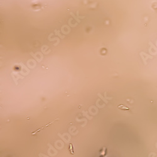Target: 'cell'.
Listing matches in <instances>:
<instances>
[{
	"instance_id": "6da1fadb",
	"label": "cell",
	"mask_w": 157,
	"mask_h": 157,
	"mask_svg": "<svg viewBox=\"0 0 157 157\" xmlns=\"http://www.w3.org/2000/svg\"><path fill=\"white\" fill-rule=\"evenodd\" d=\"M118 108H120V109H124V110H128V109H129V108H125V106H122V105L119 106H118Z\"/></svg>"
}]
</instances>
